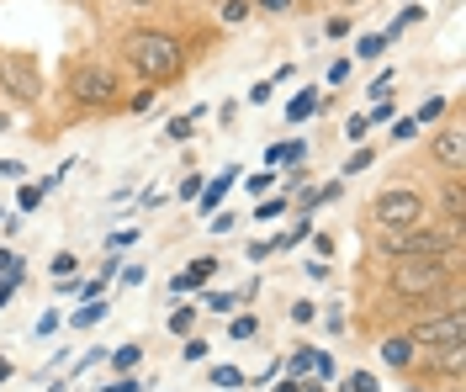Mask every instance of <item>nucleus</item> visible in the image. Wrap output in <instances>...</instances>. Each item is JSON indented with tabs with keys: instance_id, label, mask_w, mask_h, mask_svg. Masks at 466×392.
Returning a JSON list of instances; mask_svg holds the SVG:
<instances>
[{
	"instance_id": "obj_1",
	"label": "nucleus",
	"mask_w": 466,
	"mask_h": 392,
	"mask_svg": "<svg viewBox=\"0 0 466 392\" xmlns=\"http://www.w3.org/2000/svg\"><path fill=\"white\" fill-rule=\"evenodd\" d=\"M122 64L148 80V85H159V80H175L180 69H186V54H180V43H175L170 32H154V27H133L122 37Z\"/></svg>"
},
{
	"instance_id": "obj_2",
	"label": "nucleus",
	"mask_w": 466,
	"mask_h": 392,
	"mask_svg": "<svg viewBox=\"0 0 466 392\" xmlns=\"http://www.w3.org/2000/svg\"><path fill=\"white\" fill-rule=\"evenodd\" d=\"M381 249H392L398 260H456L461 234L456 228H435V223H419L403 234H381Z\"/></svg>"
},
{
	"instance_id": "obj_3",
	"label": "nucleus",
	"mask_w": 466,
	"mask_h": 392,
	"mask_svg": "<svg viewBox=\"0 0 466 392\" xmlns=\"http://www.w3.org/2000/svg\"><path fill=\"white\" fill-rule=\"evenodd\" d=\"M451 271H456V260H403L398 271L387 276V286H392V297H403V302H435L451 286Z\"/></svg>"
},
{
	"instance_id": "obj_4",
	"label": "nucleus",
	"mask_w": 466,
	"mask_h": 392,
	"mask_svg": "<svg viewBox=\"0 0 466 392\" xmlns=\"http://www.w3.org/2000/svg\"><path fill=\"white\" fill-rule=\"evenodd\" d=\"M0 91L11 95L16 106H37L43 101V69L32 54H16V48H0Z\"/></svg>"
},
{
	"instance_id": "obj_5",
	"label": "nucleus",
	"mask_w": 466,
	"mask_h": 392,
	"mask_svg": "<svg viewBox=\"0 0 466 392\" xmlns=\"http://www.w3.org/2000/svg\"><path fill=\"white\" fill-rule=\"evenodd\" d=\"M116 91H122V85H116V75H112V69H106L101 59L69 64V95H75L80 106H106Z\"/></svg>"
},
{
	"instance_id": "obj_6",
	"label": "nucleus",
	"mask_w": 466,
	"mask_h": 392,
	"mask_svg": "<svg viewBox=\"0 0 466 392\" xmlns=\"http://www.w3.org/2000/svg\"><path fill=\"white\" fill-rule=\"evenodd\" d=\"M371 217L381 223V234H403V228H419L424 223V196L419 191H381L377 207H371Z\"/></svg>"
},
{
	"instance_id": "obj_7",
	"label": "nucleus",
	"mask_w": 466,
	"mask_h": 392,
	"mask_svg": "<svg viewBox=\"0 0 466 392\" xmlns=\"http://www.w3.org/2000/svg\"><path fill=\"white\" fill-rule=\"evenodd\" d=\"M413 345H424V350H451V345H466V318L461 307H445V313H430V318H419L413 329H408Z\"/></svg>"
},
{
	"instance_id": "obj_8",
	"label": "nucleus",
	"mask_w": 466,
	"mask_h": 392,
	"mask_svg": "<svg viewBox=\"0 0 466 392\" xmlns=\"http://www.w3.org/2000/svg\"><path fill=\"white\" fill-rule=\"evenodd\" d=\"M430 154H435L451 176H461V165H466V133L456 127V122H451V127H440L435 144H430Z\"/></svg>"
},
{
	"instance_id": "obj_9",
	"label": "nucleus",
	"mask_w": 466,
	"mask_h": 392,
	"mask_svg": "<svg viewBox=\"0 0 466 392\" xmlns=\"http://www.w3.org/2000/svg\"><path fill=\"white\" fill-rule=\"evenodd\" d=\"M440 202H445V228H456V234H461V223H466V186L451 181Z\"/></svg>"
},
{
	"instance_id": "obj_10",
	"label": "nucleus",
	"mask_w": 466,
	"mask_h": 392,
	"mask_svg": "<svg viewBox=\"0 0 466 392\" xmlns=\"http://www.w3.org/2000/svg\"><path fill=\"white\" fill-rule=\"evenodd\" d=\"M212 271H218V260H212V255H202V260H191V271H186V276H175L170 292H191V286H202Z\"/></svg>"
},
{
	"instance_id": "obj_11",
	"label": "nucleus",
	"mask_w": 466,
	"mask_h": 392,
	"mask_svg": "<svg viewBox=\"0 0 466 392\" xmlns=\"http://www.w3.org/2000/svg\"><path fill=\"white\" fill-rule=\"evenodd\" d=\"M413 350H419L413 339H387V345H381V361L398 366V371H408V366H413Z\"/></svg>"
},
{
	"instance_id": "obj_12",
	"label": "nucleus",
	"mask_w": 466,
	"mask_h": 392,
	"mask_svg": "<svg viewBox=\"0 0 466 392\" xmlns=\"http://www.w3.org/2000/svg\"><path fill=\"white\" fill-rule=\"evenodd\" d=\"M233 176H238V170H223L218 181L207 186V196H202V212H218V202H223V191H228V186H233Z\"/></svg>"
},
{
	"instance_id": "obj_13",
	"label": "nucleus",
	"mask_w": 466,
	"mask_h": 392,
	"mask_svg": "<svg viewBox=\"0 0 466 392\" xmlns=\"http://www.w3.org/2000/svg\"><path fill=\"white\" fill-rule=\"evenodd\" d=\"M313 112H319V95H313V91H302V95H297V101H291V106H287V117H291V122L313 117Z\"/></svg>"
},
{
	"instance_id": "obj_14",
	"label": "nucleus",
	"mask_w": 466,
	"mask_h": 392,
	"mask_svg": "<svg viewBox=\"0 0 466 392\" xmlns=\"http://www.w3.org/2000/svg\"><path fill=\"white\" fill-rule=\"evenodd\" d=\"M233 339H255V334H260V318H255V313H244V318H233Z\"/></svg>"
},
{
	"instance_id": "obj_15",
	"label": "nucleus",
	"mask_w": 466,
	"mask_h": 392,
	"mask_svg": "<svg viewBox=\"0 0 466 392\" xmlns=\"http://www.w3.org/2000/svg\"><path fill=\"white\" fill-rule=\"evenodd\" d=\"M138 361H144V350H138V345H122V350L112 356V366H116V371H133Z\"/></svg>"
},
{
	"instance_id": "obj_16",
	"label": "nucleus",
	"mask_w": 466,
	"mask_h": 392,
	"mask_svg": "<svg viewBox=\"0 0 466 392\" xmlns=\"http://www.w3.org/2000/svg\"><path fill=\"white\" fill-rule=\"evenodd\" d=\"M345 392H377V377H371V371H350Z\"/></svg>"
},
{
	"instance_id": "obj_17",
	"label": "nucleus",
	"mask_w": 466,
	"mask_h": 392,
	"mask_svg": "<svg viewBox=\"0 0 466 392\" xmlns=\"http://www.w3.org/2000/svg\"><path fill=\"white\" fill-rule=\"evenodd\" d=\"M244 16H249V0H223V22H228V27H238Z\"/></svg>"
},
{
	"instance_id": "obj_18",
	"label": "nucleus",
	"mask_w": 466,
	"mask_h": 392,
	"mask_svg": "<svg viewBox=\"0 0 466 392\" xmlns=\"http://www.w3.org/2000/svg\"><path fill=\"white\" fill-rule=\"evenodd\" d=\"M75 271H80V260H75L69 249H64V255H54V276H58V281H69Z\"/></svg>"
},
{
	"instance_id": "obj_19",
	"label": "nucleus",
	"mask_w": 466,
	"mask_h": 392,
	"mask_svg": "<svg viewBox=\"0 0 466 392\" xmlns=\"http://www.w3.org/2000/svg\"><path fill=\"white\" fill-rule=\"evenodd\" d=\"M101 313H106L101 302H90V307H80V313H75V329H90V324H101Z\"/></svg>"
},
{
	"instance_id": "obj_20",
	"label": "nucleus",
	"mask_w": 466,
	"mask_h": 392,
	"mask_svg": "<svg viewBox=\"0 0 466 392\" xmlns=\"http://www.w3.org/2000/svg\"><path fill=\"white\" fill-rule=\"evenodd\" d=\"M191 324H197V313H191V307L170 313V334H191Z\"/></svg>"
},
{
	"instance_id": "obj_21",
	"label": "nucleus",
	"mask_w": 466,
	"mask_h": 392,
	"mask_svg": "<svg viewBox=\"0 0 466 392\" xmlns=\"http://www.w3.org/2000/svg\"><path fill=\"white\" fill-rule=\"evenodd\" d=\"M308 371H313V350H297L291 356V377H308Z\"/></svg>"
},
{
	"instance_id": "obj_22",
	"label": "nucleus",
	"mask_w": 466,
	"mask_h": 392,
	"mask_svg": "<svg viewBox=\"0 0 466 392\" xmlns=\"http://www.w3.org/2000/svg\"><path fill=\"white\" fill-rule=\"evenodd\" d=\"M270 159H308L302 144H281V149H270Z\"/></svg>"
},
{
	"instance_id": "obj_23",
	"label": "nucleus",
	"mask_w": 466,
	"mask_h": 392,
	"mask_svg": "<svg viewBox=\"0 0 466 392\" xmlns=\"http://www.w3.org/2000/svg\"><path fill=\"white\" fill-rule=\"evenodd\" d=\"M0 276H22V260L11 249H0Z\"/></svg>"
},
{
	"instance_id": "obj_24",
	"label": "nucleus",
	"mask_w": 466,
	"mask_h": 392,
	"mask_svg": "<svg viewBox=\"0 0 466 392\" xmlns=\"http://www.w3.org/2000/svg\"><path fill=\"white\" fill-rule=\"evenodd\" d=\"M291 324H313V302H291Z\"/></svg>"
},
{
	"instance_id": "obj_25",
	"label": "nucleus",
	"mask_w": 466,
	"mask_h": 392,
	"mask_svg": "<svg viewBox=\"0 0 466 392\" xmlns=\"http://www.w3.org/2000/svg\"><path fill=\"white\" fill-rule=\"evenodd\" d=\"M233 302H238V297H228V292H212V297H207V307H212V313H228Z\"/></svg>"
},
{
	"instance_id": "obj_26",
	"label": "nucleus",
	"mask_w": 466,
	"mask_h": 392,
	"mask_svg": "<svg viewBox=\"0 0 466 392\" xmlns=\"http://www.w3.org/2000/svg\"><path fill=\"white\" fill-rule=\"evenodd\" d=\"M366 165H371V154L360 149V154H350V165H345V176H360V170H366Z\"/></svg>"
},
{
	"instance_id": "obj_27",
	"label": "nucleus",
	"mask_w": 466,
	"mask_h": 392,
	"mask_svg": "<svg viewBox=\"0 0 466 392\" xmlns=\"http://www.w3.org/2000/svg\"><path fill=\"white\" fill-rule=\"evenodd\" d=\"M381 48H387V37H381V32H377V37H366V43H360V54H366V59H377Z\"/></svg>"
},
{
	"instance_id": "obj_28",
	"label": "nucleus",
	"mask_w": 466,
	"mask_h": 392,
	"mask_svg": "<svg viewBox=\"0 0 466 392\" xmlns=\"http://www.w3.org/2000/svg\"><path fill=\"white\" fill-rule=\"evenodd\" d=\"M238 382H244V377H238L233 366H218V387H238Z\"/></svg>"
},
{
	"instance_id": "obj_29",
	"label": "nucleus",
	"mask_w": 466,
	"mask_h": 392,
	"mask_svg": "<svg viewBox=\"0 0 466 392\" xmlns=\"http://www.w3.org/2000/svg\"><path fill=\"white\" fill-rule=\"evenodd\" d=\"M255 5H260V11H270V16H287V11H291V0H255Z\"/></svg>"
},
{
	"instance_id": "obj_30",
	"label": "nucleus",
	"mask_w": 466,
	"mask_h": 392,
	"mask_svg": "<svg viewBox=\"0 0 466 392\" xmlns=\"http://www.w3.org/2000/svg\"><path fill=\"white\" fill-rule=\"evenodd\" d=\"M37 202H43V186H27V191H22V212H32Z\"/></svg>"
},
{
	"instance_id": "obj_31",
	"label": "nucleus",
	"mask_w": 466,
	"mask_h": 392,
	"mask_svg": "<svg viewBox=\"0 0 466 392\" xmlns=\"http://www.w3.org/2000/svg\"><path fill=\"white\" fill-rule=\"evenodd\" d=\"M440 112H445V101H440V95H435V101H424V112H419V122H435Z\"/></svg>"
},
{
	"instance_id": "obj_32",
	"label": "nucleus",
	"mask_w": 466,
	"mask_h": 392,
	"mask_svg": "<svg viewBox=\"0 0 466 392\" xmlns=\"http://www.w3.org/2000/svg\"><path fill=\"white\" fill-rule=\"evenodd\" d=\"M270 186H276V176H255V181H249V191H255V196H265Z\"/></svg>"
},
{
	"instance_id": "obj_33",
	"label": "nucleus",
	"mask_w": 466,
	"mask_h": 392,
	"mask_svg": "<svg viewBox=\"0 0 466 392\" xmlns=\"http://www.w3.org/2000/svg\"><path fill=\"white\" fill-rule=\"evenodd\" d=\"M106 392H138V382H116V387H106Z\"/></svg>"
},
{
	"instance_id": "obj_34",
	"label": "nucleus",
	"mask_w": 466,
	"mask_h": 392,
	"mask_svg": "<svg viewBox=\"0 0 466 392\" xmlns=\"http://www.w3.org/2000/svg\"><path fill=\"white\" fill-rule=\"evenodd\" d=\"M276 392H302V382H281V387H276Z\"/></svg>"
},
{
	"instance_id": "obj_35",
	"label": "nucleus",
	"mask_w": 466,
	"mask_h": 392,
	"mask_svg": "<svg viewBox=\"0 0 466 392\" xmlns=\"http://www.w3.org/2000/svg\"><path fill=\"white\" fill-rule=\"evenodd\" d=\"M5 377H11V361H0V382H5Z\"/></svg>"
},
{
	"instance_id": "obj_36",
	"label": "nucleus",
	"mask_w": 466,
	"mask_h": 392,
	"mask_svg": "<svg viewBox=\"0 0 466 392\" xmlns=\"http://www.w3.org/2000/svg\"><path fill=\"white\" fill-rule=\"evenodd\" d=\"M133 5H148V0H133Z\"/></svg>"
}]
</instances>
